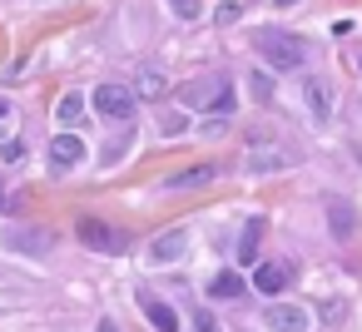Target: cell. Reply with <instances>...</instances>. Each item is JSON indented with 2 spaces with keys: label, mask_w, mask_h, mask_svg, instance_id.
<instances>
[{
  "label": "cell",
  "mask_w": 362,
  "mask_h": 332,
  "mask_svg": "<svg viewBox=\"0 0 362 332\" xmlns=\"http://www.w3.org/2000/svg\"><path fill=\"white\" fill-rule=\"evenodd\" d=\"M253 45H258V55H263L273 70H283V75H293V70L308 65V45L293 40V35H283V30H258Z\"/></svg>",
  "instance_id": "cell-1"
},
{
  "label": "cell",
  "mask_w": 362,
  "mask_h": 332,
  "mask_svg": "<svg viewBox=\"0 0 362 332\" xmlns=\"http://www.w3.org/2000/svg\"><path fill=\"white\" fill-rule=\"evenodd\" d=\"M95 114L100 119H110V124H129L134 119V95H129V85H95Z\"/></svg>",
  "instance_id": "cell-2"
},
{
  "label": "cell",
  "mask_w": 362,
  "mask_h": 332,
  "mask_svg": "<svg viewBox=\"0 0 362 332\" xmlns=\"http://www.w3.org/2000/svg\"><path fill=\"white\" fill-rule=\"evenodd\" d=\"M80 243L95 248V253H124V248H129V238H124L119 228L100 223V218H80Z\"/></svg>",
  "instance_id": "cell-3"
},
{
  "label": "cell",
  "mask_w": 362,
  "mask_h": 332,
  "mask_svg": "<svg viewBox=\"0 0 362 332\" xmlns=\"http://www.w3.org/2000/svg\"><path fill=\"white\" fill-rule=\"evenodd\" d=\"M263 322H268L273 332H308V327H313L308 307H298V302H268V307H263Z\"/></svg>",
  "instance_id": "cell-4"
},
{
  "label": "cell",
  "mask_w": 362,
  "mask_h": 332,
  "mask_svg": "<svg viewBox=\"0 0 362 332\" xmlns=\"http://www.w3.org/2000/svg\"><path fill=\"white\" fill-rule=\"evenodd\" d=\"M303 100H308L313 124H327V119H332V85H327L322 75H308V80H303Z\"/></svg>",
  "instance_id": "cell-5"
},
{
  "label": "cell",
  "mask_w": 362,
  "mask_h": 332,
  "mask_svg": "<svg viewBox=\"0 0 362 332\" xmlns=\"http://www.w3.org/2000/svg\"><path fill=\"white\" fill-rule=\"evenodd\" d=\"M80 159H85V139H80V134H55V139H50V169H55V174L75 169Z\"/></svg>",
  "instance_id": "cell-6"
},
{
  "label": "cell",
  "mask_w": 362,
  "mask_h": 332,
  "mask_svg": "<svg viewBox=\"0 0 362 332\" xmlns=\"http://www.w3.org/2000/svg\"><path fill=\"white\" fill-rule=\"evenodd\" d=\"M129 95H134V100H164V95H169V75H164L159 65H144V70L134 75Z\"/></svg>",
  "instance_id": "cell-7"
},
{
  "label": "cell",
  "mask_w": 362,
  "mask_h": 332,
  "mask_svg": "<svg viewBox=\"0 0 362 332\" xmlns=\"http://www.w3.org/2000/svg\"><path fill=\"white\" fill-rule=\"evenodd\" d=\"M6 248L40 258V253H50V233H45V228H16V233H6Z\"/></svg>",
  "instance_id": "cell-8"
},
{
  "label": "cell",
  "mask_w": 362,
  "mask_h": 332,
  "mask_svg": "<svg viewBox=\"0 0 362 332\" xmlns=\"http://www.w3.org/2000/svg\"><path fill=\"white\" fill-rule=\"evenodd\" d=\"M184 248H189V233H184V228H169V233H159V238H154L149 258H154V263H179V258H184Z\"/></svg>",
  "instance_id": "cell-9"
},
{
  "label": "cell",
  "mask_w": 362,
  "mask_h": 332,
  "mask_svg": "<svg viewBox=\"0 0 362 332\" xmlns=\"http://www.w3.org/2000/svg\"><path fill=\"white\" fill-rule=\"evenodd\" d=\"M288 278H293L288 263H258V268H253V287L268 292V297H278V292L288 287Z\"/></svg>",
  "instance_id": "cell-10"
},
{
  "label": "cell",
  "mask_w": 362,
  "mask_h": 332,
  "mask_svg": "<svg viewBox=\"0 0 362 332\" xmlns=\"http://www.w3.org/2000/svg\"><path fill=\"white\" fill-rule=\"evenodd\" d=\"M85 109H90V100H85V95H80V90H70V95H65V100H60V105H55V119H60V124H65V134H70V129H80V124H85V119H90V114H85Z\"/></svg>",
  "instance_id": "cell-11"
},
{
  "label": "cell",
  "mask_w": 362,
  "mask_h": 332,
  "mask_svg": "<svg viewBox=\"0 0 362 332\" xmlns=\"http://www.w3.org/2000/svg\"><path fill=\"white\" fill-rule=\"evenodd\" d=\"M327 228H332V238H352L357 233V213H352L347 198H332L327 203Z\"/></svg>",
  "instance_id": "cell-12"
},
{
  "label": "cell",
  "mask_w": 362,
  "mask_h": 332,
  "mask_svg": "<svg viewBox=\"0 0 362 332\" xmlns=\"http://www.w3.org/2000/svg\"><path fill=\"white\" fill-rule=\"evenodd\" d=\"M209 292H214L218 302H233V297H243V292H248V283H243L238 273H218V278L209 283Z\"/></svg>",
  "instance_id": "cell-13"
},
{
  "label": "cell",
  "mask_w": 362,
  "mask_h": 332,
  "mask_svg": "<svg viewBox=\"0 0 362 332\" xmlns=\"http://www.w3.org/2000/svg\"><path fill=\"white\" fill-rule=\"evenodd\" d=\"M144 312H149V322H154L159 332H179V312H174L169 302H159V297H144Z\"/></svg>",
  "instance_id": "cell-14"
},
{
  "label": "cell",
  "mask_w": 362,
  "mask_h": 332,
  "mask_svg": "<svg viewBox=\"0 0 362 332\" xmlns=\"http://www.w3.org/2000/svg\"><path fill=\"white\" fill-rule=\"evenodd\" d=\"M258 243H263V218H253V223L243 228V238H238V263H253V258H258Z\"/></svg>",
  "instance_id": "cell-15"
},
{
  "label": "cell",
  "mask_w": 362,
  "mask_h": 332,
  "mask_svg": "<svg viewBox=\"0 0 362 332\" xmlns=\"http://www.w3.org/2000/svg\"><path fill=\"white\" fill-rule=\"evenodd\" d=\"M209 114H214V119H228V114H233V85H228V80H218V85H214Z\"/></svg>",
  "instance_id": "cell-16"
},
{
  "label": "cell",
  "mask_w": 362,
  "mask_h": 332,
  "mask_svg": "<svg viewBox=\"0 0 362 332\" xmlns=\"http://www.w3.org/2000/svg\"><path fill=\"white\" fill-rule=\"evenodd\" d=\"M214 174H218L214 164H199V169H184V174H174V179H169V189H199V184H209Z\"/></svg>",
  "instance_id": "cell-17"
},
{
  "label": "cell",
  "mask_w": 362,
  "mask_h": 332,
  "mask_svg": "<svg viewBox=\"0 0 362 332\" xmlns=\"http://www.w3.org/2000/svg\"><path fill=\"white\" fill-rule=\"evenodd\" d=\"M283 164H293V154H288V149H268L263 159H248V169H253V174H263V169H283Z\"/></svg>",
  "instance_id": "cell-18"
},
{
  "label": "cell",
  "mask_w": 362,
  "mask_h": 332,
  "mask_svg": "<svg viewBox=\"0 0 362 332\" xmlns=\"http://www.w3.org/2000/svg\"><path fill=\"white\" fill-rule=\"evenodd\" d=\"M169 6H174L179 20H199L204 16V0H169Z\"/></svg>",
  "instance_id": "cell-19"
},
{
  "label": "cell",
  "mask_w": 362,
  "mask_h": 332,
  "mask_svg": "<svg viewBox=\"0 0 362 332\" xmlns=\"http://www.w3.org/2000/svg\"><path fill=\"white\" fill-rule=\"evenodd\" d=\"M169 139H179V134H189V114H164V124H159Z\"/></svg>",
  "instance_id": "cell-20"
},
{
  "label": "cell",
  "mask_w": 362,
  "mask_h": 332,
  "mask_svg": "<svg viewBox=\"0 0 362 332\" xmlns=\"http://www.w3.org/2000/svg\"><path fill=\"white\" fill-rule=\"evenodd\" d=\"M25 159V144L21 139H6V144H0V164H21Z\"/></svg>",
  "instance_id": "cell-21"
},
{
  "label": "cell",
  "mask_w": 362,
  "mask_h": 332,
  "mask_svg": "<svg viewBox=\"0 0 362 332\" xmlns=\"http://www.w3.org/2000/svg\"><path fill=\"white\" fill-rule=\"evenodd\" d=\"M238 16H243V6H238V0H223V6L214 11V20H218V25H233Z\"/></svg>",
  "instance_id": "cell-22"
},
{
  "label": "cell",
  "mask_w": 362,
  "mask_h": 332,
  "mask_svg": "<svg viewBox=\"0 0 362 332\" xmlns=\"http://www.w3.org/2000/svg\"><path fill=\"white\" fill-rule=\"evenodd\" d=\"M194 332H218V317H214V312H199V317H194Z\"/></svg>",
  "instance_id": "cell-23"
},
{
  "label": "cell",
  "mask_w": 362,
  "mask_h": 332,
  "mask_svg": "<svg viewBox=\"0 0 362 332\" xmlns=\"http://www.w3.org/2000/svg\"><path fill=\"white\" fill-rule=\"evenodd\" d=\"M100 332H119V327H115V322H100Z\"/></svg>",
  "instance_id": "cell-24"
},
{
  "label": "cell",
  "mask_w": 362,
  "mask_h": 332,
  "mask_svg": "<svg viewBox=\"0 0 362 332\" xmlns=\"http://www.w3.org/2000/svg\"><path fill=\"white\" fill-rule=\"evenodd\" d=\"M6 114H11V105H6V100H0V119H6Z\"/></svg>",
  "instance_id": "cell-25"
},
{
  "label": "cell",
  "mask_w": 362,
  "mask_h": 332,
  "mask_svg": "<svg viewBox=\"0 0 362 332\" xmlns=\"http://www.w3.org/2000/svg\"><path fill=\"white\" fill-rule=\"evenodd\" d=\"M0 208H11V198H6V189H0Z\"/></svg>",
  "instance_id": "cell-26"
}]
</instances>
